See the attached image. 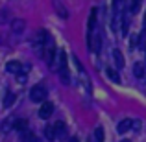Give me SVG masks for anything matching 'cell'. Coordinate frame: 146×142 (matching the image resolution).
Returning a JSON list of instances; mask_svg holds the SVG:
<instances>
[{
  "mask_svg": "<svg viewBox=\"0 0 146 142\" xmlns=\"http://www.w3.org/2000/svg\"><path fill=\"white\" fill-rule=\"evenodd\" d=\"M131 127H133V120H129V118H124L122 122H118L117 131H118V133H126V131H129Z\"/></svg>",
  "mask_w": 146,
  "mask_h": 142,
  "instance_id": "5b68a950",
  "label": "cell"
},
{
  "mask_svg": "<svg viewBox=\"0 0 146 142\" xmlns=\"http://www.w3.org/2000/svg\"><path fill=\"white\" fill-rule=\"evenodd\" d=\"M113 59H115V63H117V68L124 67V55L120 53V50H117V48L113 50Z\"/></svg>",
  "mask_w": 146,
  "mask_h": 142,
  "instance_id": "52a82bcc",
  "label": "cell"
},
{
  "mask_svg": "<svg viewBox=\"0 0 146 142\" xmlns=\"http://www.w3.org/2000/svg\"><path fill=\"white\" fill-rule=\"evenodd\" d=\"M13 102H15V94L13 92H7L6 94V100H4V105H6V107H11V105H13Z\"/></svg>",
  "mask_w": 146,
  "mask_h": 142,
  "instance_id": "2e32d148",
  "label": "cell"
},
{
  "mask_svg": "<svg viewBox=\"0 0 146 142\" xmlns=\"http://www.w3.org/2000/svg\"><path fill=\"white\" fill-rule=\"evenodd\" d=\"M141 4L143 0H129V13H137L141 9Z\"/></svg>",
  "mask_w": 146,
  "mask_h": 142,
  "instance_id": "9a60e30c",
  "label": "cell"
},
{
  "mask_svg": "<svg viewBox=\"0 0 146 142\" xmlns=\"http://www.w3.org/2000/svg\"><path fill=\"white\" fill-rule=\"evenodd\" d=\"M44 137H46V140H54L56 139V127H54V125H46V127H44Z\"/></svg>",
  "mask_w": 146,
  "mask_h": 142,
  "instance_id": "7c38bea8",
  "label": "cell"
},
{
  "mask_svg": "<svg viewBox=\"0 0 146 142\" xmlns=\"http://www.w3.org/2000/svg\"><path fill=\"white\" fill-rule=\"evenodd\" d=\"M54 127H56V135L57 137H61V135H67V127H65V124L63 122H56V124H54Z\"/></svg>",
  "mask_w": 146,
  "mask_h": 142,
  "instance_id": "4fadbf2b",
  "label": "cell"
},
{
  "mask_svg": "<svg viewBox=\"0 0 146 142\" xmlns=\"http://www.w3.org/2000/svg\"><path fill=\"white\" fill-rule=\"evenodd\" d=\"M94 137H96L98 142H104V129L102 127H96V129H94Z\"/></svg>",
  "mask_w": 146,
  "mask_h": 142,
  "instance_id": "ac0fdd59",
  "label": "cell"
},
{
  "mask_svg": "<svg viewBox=\"0 0 146 142\" xmlns=\"http://www.w3.org/2000/svg\"><path fill=\"white\" fill-rule=\"evenodd\" d=\"M106 76L111 79L113 83H120V74H118L117 70H113V68H106Z\"/></svg>",
  "mask_w": 146,
  "mask_h": 142,
  "instance_id": "ba28073f",
  "label": "cell"
},
{
  "mask_svg": "<svg viewBox=\"0 0 146 142\" xmlns=\"http://www.w3.org/2000/svg\"><path fill=\"white\" fill-rule=\"evenodd\" d=\"M133 74H135V78H144L146 67L143 63H135V65H133Z\"/></svg>",
  "mask_w": 146,
  "mask_h": 142,
  "instance_id": "8992f818",
  "label": "cell"
},
{
  "mask_svg": "<svg viewBox=\"0 0 146 142\" xmlns=\"http://www.w3.org/2000/svg\"><path fill=\"white\" fill-rule=\"evenodd\" d=\"M15 122H17L15 118H9V120H6V122H4V131H9L11 124H15Z\"/></svg>",
  "mask_w": 146,
  "mask_h": 142,
  "instance_id": "d6986e66",
  "label": "cell"
},
{
  "mask_svg": "<svg viewBox=\"0 0 146 142\" xmlns=\"http://www.w3.org/2000/svg\"><path fill=\"white\" fill-rule=\"evenodd\" d=\"M143 26L146 28V13H144V22H143Z\"/></svg>",
  "mask_w": 146,
  "mask_h": 142,
  "instance_id": "ffe728a7",
  "label": "cell"
},
{
  "mask_svg": "<svg viewBox=\"0 0 146 142\" xmlns=\"http://www.w3.org/2000/svg\"><path fill=\"white\" fill-rule=\"evenodd\" d=\"M120 142H131V140H120Z\"/></svg>",
  "mask_w": 146,
  "mask_h": 142,
  "instance_id": "7402d4cb",
  "label": "cell"
},
{
  "mask_svg": "<svg viewBox=\"0 0 146 142\" xmlns=\"http://www.w3.org/2000/svg\"><path fill=\"white\" fill-rule=\"evenodd\" d=\"M6 68H7V72L17 74V76H21V72H22V65L19 63V61H9V63L6 65Z\"/></svg>",
  "mask_w": 146,
  "mask_h": 142,
  "instance_id": "277c9868",
  "label": "cell"
},
{
  "mask_svg": "<svg viewBox=\"0 0 146 142\" xmlns=\"http://www.w3.org/2000/svg\"><path fill=\"white\" fill-rule=\"evenodd\" d=\"M52 113H54V103L52 102H44L43 105H41V109H39V116L41 118H48V116H52Z\"/></svg>",
  "mask_w": 146,
  "mask_h": 142,
  "instance_id": "3957f363",
  "label": "cell"
},
{
  "mask_svg": "<svg viewBox=\"0 0 146 142\" xmlns=\"http://www.w3.org/2000/svg\"><path fill=\"white\" fill-rule=\"evenodd\" d=\"M96 15H98V9L93 7V11H91V15H89V39H91V30H93L94 24H96Z\"/></svg>",
  "mask_w": 146,
  "mask_h": 142,
  "instance_id": "9c48e42d",
  "label": "cell"
},
{
  "mask_svg": "<svg viewBox=\"0 0 146 142\" xmlns=\"http://www.w3.org/2000/svg\"><path fill=\"white\" fill-rule=\"evenodd\" d=\"M54 6H56V11H57V15H59V17H63V18L68 17V13H67V9H65L63 4H59L57 0H54Z\"/></svg>",
  "mask_w": 146,
  "mask_h": 142,
  "instance_id": "30bf717a",
  "label": "cell"
},
{
  "mask_svg": "<svg viewBox=\"0 0 146 142\" xmlns=\"http://www.w3.org/2000/svg\"><path fill=\"white\" fill-rule=\"evenodd\" d=\"M11 30H13L15 33H21L22 30H24V20H21V18H19V20H13V24H11Z\"/></svg>",
  "mask_w": 146,
  "mask_h": 142,
  "instance_id": "5bb4252c",
  "label": "cell"
},
{
  "mask_svg": "<svg viewBox=\"0 0 146 142\" xmlns=\"http://www.w3.org/2000/svg\"><path fill=\"white\" fill-rule=\"evenodd\" d=\"M30 98H32V102H44V98H46V89H44V85L39 83V85L32 87Z\"/></svg>",
  "mask_w": 146,
  "mask_h": 142,
  "instance_id": "6da1fadb",
  "label": "cell"
},
{
  "mask_svg": "<svg viewBox=\"0 0 146 142\" xmlns=\"http://www.w3.org/2000/svg\"><path fill=\"white\" fill-rule=\"evenodd\" d=\"M68 142H80V140H78V139H70Z\"/></svg>",
  "mask_w": 146,
  "mask_h": 142,
  "instance_id": "44dd1931",
  "label": "cell"
},
{
  "mask_svg": "<svg viewBox=\"0 0 146 142\" xmlns=\"http://www.w3.org/2000/svg\"><path fill=\"white\" fill-rule=\"evenodd\" d=\"M17 131H26V127H28V120L26 118H19L17 122H15V125H13Z\"/></svg>",
  "mask_w": 146,
  "mask_h": 142,
  "instance_id": "8fae6325",
  "label": "cell"
},
{
  "mask_svg": "<svg viewBox=\"0 0 146 142\" xmlns=\"http://www.w3.org/2000/svg\"><path fill=\"white\" fill-rule=\"evenodd\" d=\"M22 140H24V142H39V140H37V137L33 135V133H24Z\"/></svg>",
  "mask_w": 146,
  "mask_h": 142,
  "instance_id": "e0dca14e",
  "label": "cell"
},
{
  "mask_svg": "<svg viewBox=\"0 0 146 142\" xmlns=\"http://www.w3.org/2000/svg\"><path fill=\"white\" fill-rule=\"evenodd\" d=\"M89 48H91V52H94V53H98L100 52V48H102V37L98 35H91V39H89Z\"/></svg>",
  "mask_w": 146,
  "mask_h": 142,
  "instance_id": "7a4b0ae2",
  "label": "cell"
}]
</instances>
